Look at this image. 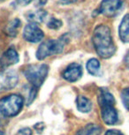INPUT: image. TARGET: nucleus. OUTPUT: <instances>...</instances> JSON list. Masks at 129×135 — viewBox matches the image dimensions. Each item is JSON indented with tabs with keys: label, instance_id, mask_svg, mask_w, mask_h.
Instances as JSON below:
<instances>
[{
	"label": "nucleus",
	"instance_id": "9d476101",
	"mask_svg": "<svg viewBox=\"0 0 129 135\" xmlns=\"http://www.w3.org/2000/svg\"><path fill=\"white\" fill-rule=\"evenodd\" d=\"M19 62V55L13 48H9L0 57V66L8 67Z\"/></svg>",
	"mask_w": 129,
	"mask_h": 135
},
{
	"label": "nucleus",
	"instance_id": "412c9836",
	"mask_svg": "<svg viewBox=\"0 0 129 135\" xmlns=\"http://www.w3.org/2000/svg\"><path fill=\"white\" fill-rule=\"evenodd\" d=\"M105 135H123L120 131L118 130H109L106 132Z\"/></svg>",
	"mask_w": 129,
	"mask_h": 135
},
{
	"label": "nucleus",
	"instance_id": "2eb2a0df",
	"mask_svg": "<svg viewBox=\"0 0 129 135\" xmlns=\"http://www.w3.org/2000/svg\"><path fill=\"white\" fill-rule=\"evenodd\" d=\"M76 104L78 109L80 112H83V113L89 112L91 110V109H92V103H91L90 100L82 95L78 96L76 100Z\"/></svg>",
	"mask_w": 129,
	"mask_h": 135
},
{
	"label": "nucleus",
	"instance_id": "0eeeda50",
	"mask_svg": "<svg viewBox=\"0 0 129 135\" xmlns=\"http://www.w3.org/2000/svg\"><path fill=\"white\" fill-rule=\"evenodd\" d=\"M24 39L29 42H39L44 39V35L42 29L35 23L27 24L23 31Z\"/></svg>",
	"mask_w": 129,
	"mask_h": 135
},
{
	"label": "nucleus",
	"instance_id": "ddd939ff",
	"mask_svg": "<svg viewBox=\"0 0 129 135\" xmlns=\"http://www.w3.org/2000/svg\"><path fill=\"white\" fill-rule=\"evenodd\" d=\"M102 128L95 124H88L80 128L75 135H100Z\"/></svg>",
	"mask_w": 129,
	"mask_h": 135
},
{
	"label": "nucleus",
	"instance_id": "b1692460",
	"mask_svg": "<svg viewBox=\"0 0 129 135\" xmlns=\"http://www.w3.org/2000/svg\"><path fill=\"white\" fill-rule=\"evenodd\" d=\"M125 61H126V65H129V52L126 54V58H125Z\"/></svg>",
	"mask_w": 129,
	"mask_h": 135
},
{
	"label": "nucleus",
	"instance_id": "1a4fd4ad",
	"mask_svg": "<svg viewBox=\"0 0 129 135\" xmlns=\"http://www.w3.org/2000/svg\"><path fill=\"white\" fill-rule=\"evenodd\" d=\"M101 116L106 124H114L118 121V112L114 105H104L101 107Z\"/></svg>",
	"mask_w": 129,
	"mask_h": 135
},
{
	"label": "nucleus",
	"instance_id": "aec40b11",
	"mask_svg": "<svg viewBox=\"0 0 129 135\" xmlns=\"http://www.w3.org/2000/svg\"><path fill=\"white\" fill-rule=\"evenodd\" d=\"M32 133H33L32 130L26 127V128H22L21 130H19L16 135H32Z\"/></svg>",
	"mask_w": 129,
	"mask_h": 135
},
{
	"label": "nucleus",
	"instance_id": "a211bd4d",
	"mask_svg": "<svg viewBox=\"0 0 129 135\" xmlns=\"http://www.w3.org/2000/svg\"><path fill=\"white\" fill-rule=\"evenodd\" d=\"M121 99H122L125 108L129 110V88H125L121 92Z\"/></svg>",
	"mask_w": 129,
	"mask_h": 135
},
{
	"label": "nucleus",
	"instance_id": "f8f14e48",
	"mask_svg": "<svg viewBox=\"0 0 129 135\" xmlns=\"http://www.w3.org/2000/svg\"><path fill=\"white\" fill-rule=\"evenodd\" d=\"M98 103H99L100 107L104 105H114L115 99L108 90H106L104 88H102L100 90V95L99 97H98Z\"/></svg>",
	"mask_w": 129,
	"mask_h": 135
},
{
	"label": "nucleus",
	"instance_id": "9b49d317",
	"mask_svg": "<svg viewBox=\"0 0 129 135\" xmlns=\"http://www.w3.org/2000/svg\"><path fill=\"white\" fill-rule=\"evenodd\" d=\"M118 34L122 42H129V14L123 18L118 28Z\"/></svg>",
	"mask_w": 129,
	"mask_h": 135
},
{
	"label": "nucleus",
	"instance_id": "20e7f679",
	"mask_svg": "<svg viewBox=\"0 0 129 135\" xmlns=\"http://www.w3.org/2000/svg\"><path fill=\"white\" fill-rule=\"evenodd\" d=\"M66 42V39H63V36L59 40H47L41 43L36 51V57L38 60H42L50 56L59 54L64 50V46Z\"/></svg>",
	"mask_w": 129,
	"mask_h": 135
},
{
	"label": "nucleus",
	"instance_id": "4468645a",
	"mask_svg": "<svg viewBox=\"0 0 129 135\" xmlns=\"http://www.w3.org/2000/svg\"><path fill=\"white\" fill-rule=\"evenodd\" d=\"M47 16V12L44 10H38L35 12H29L27 14V19L30 23H41Z\"/></svg>",
	"mask_w": 129,
	"mask_h": 135
},
{
	"label": "nucleus",
	"instance_id": "4be33fe9",
	"mask_svg": "<svg viewBox=\"0 0 129 135\" xmlns=\"http://www.w3.org/2000/svg\"><path fill=\"white\" fill-rule=\"evenodd\" d=\"M33 0H17V3L20 4V6H27L28 4H30Z\"/></svg>",
	"mask_w": 129,
	"mask_h": 135
},
{
	"label": "nucleus",
	"instance_id": "5701e85b",
	"mask_svg": "<svg viewBox=\"0 0 129 135\" xmlns=\"http://www.w3.org/2000/svg\"><path fill=\"white\" fill-rule=\"evenodd\" d=\"M47 0H35V4L36 6H42L46 4Z\"/></svg>",
	"mask_w": 129,
	"mask_h": 135
},
{
	"label": "nucleus",
	"instance_id": "7ed1b4c3",
	"mask_svg": "<svg viewBox=\"0 0 129 135\" xmlns=\"http://www.w3.org/2000/svg\"><path fill=\"white\" fill-rule=\"evenodd\" d=\"M48 72H49L48 65L45 64H41V65H30L27 66L23 73L29 83H31L32 86L36 88L41 86L44 82Z\"/></svg>",
	"mask_w": 129,
	"mask_h": 135
},
{
	"label": "nucleus",
	"instance_id": "f257e3e1",
	"mask_svg": "<svg viewBox=\"0 0 129 135\" xmlns=\"http://www.w3.org/2000/svg\"><path fill=\"white\" fill-rule=\"evenodd\" d=\"M92 41L95 51L102 58H109L114 55L116 47L109 27L105 25L97 26L93 33Z\"/></svg>",
	"mask_w": 129,
	"mask_h": 135
},
{
	"label": "nucleus",
	"instance_id": "f3484780",
	"mask_svg": "<svg viewBox=\"0 0 129 135\" xmlns=\"http://www.w3.org/2000/svg\"><path fill=\"white\" fill-rule=\"evenodd\" d=\"M100 69V62L97 58H91L87 63V70L91 75H97Z\"/></svg>",
	"mask_w": 129,
	"mask_h": 135
},
{
	"label": "nucleus",
	"instance_id": "39448f33",
	"mask_svg": "<svg viewBox=\"0 0 129 135\" xmlns=\"http://www.w3.org/2000/svg\"><path fill=\"white\" fill-rule=\"evenodd\" d=\"M18 80H19V77L15 71H0V94L15 88Z\"/></svg>",
	"mask_w": 129,
	"mask_h": 135
},
{
	"label": "nucleus",
	"instance_id": "6e6552de",
	"mask_svg": "<svg viewBox=\"0 0 129 135\" xmlns=\"http://www.w3.org/2000/svg\"><path fill=\"white\" fill-rule=\"evenodd\" d=\"M82 65L77 63H72L63 72L62 76L65 80L69 81V82H74V81H77L82 77Z\"/></svg>",
	"mask_w": 129,
	"mask_h": 135
},
{
	"label": "nucleus",
	"instance_id": "393cba45",
	"mask_svg": "<svg viewBox=\"0 0 129 135\" xmlns=\"http://www.w3.org/2000/svg\"><path fill=\"white\" fill-rule=\"evenodd\" d=\"M0 135H4V132H2V131H0Z\"/></svg>",
	"mask_w": 129,
	"mask_h": 135
},
{
	"label": "nucleus",
	"instance_id": "423d86ee",
	"mask_svg": "<svg viewBox=\"0 0 129 135\" xmlns=\"http://www.w3.org/2000/svg\"><path fill=\"white\" fill-rule=\"evenodd\" d=\"M124 0H103L99 7V12L107 17L117 15L122 9Z\"/></svg>",
	"mask_w": 129,
	"mask_h": 135
},
{
	"label": "nucleus",
	"instance_id": "dca6fc26",
	"mask_svg": "<svg viewBox=\"0 0 129 135\" xmlns=\"http://www.w3.org/2000/svg\"><path fill=\"white\" fill-rule=\"evenodd\" d=\"M21 22L19 19H14L13 20H12L8 24V26L6 27V34L8 35L9 36H12V37L16 36V35L18 33V29L21 27Z\"/></svg>",
	"mask_w": 129,
	"mask_h": 135
},
{
	"label": "nucleus",
	"instance_id": "a878e982",
	"mask_svg": "<svg viewBox=\"0 0 129 135\" xmlns=\"http://www.w3.org/2000/svg\"><path fill=\"white\" fill-rule=\"evenodd\" d=\"M0 1H3V0H0Z\"/></svg>",
	"mask_w": 129,
	"mask_h": 135
},
{
	"label": "nucleus",
	"instance_id": "6ab92c4d",
	"mask_svg": "<svg viewBox=\"0 0 129 135\" xmlns=\"http://www.w3.org/2000/svg\"><path fill=\"white\" fill-rule=\"evenodd\" d=\"M47 26L49 28L51 29H59L62 26V21L60 20H58L56 18H52L50 20V21L48 22Z\"/></svg>",
	"mask_w": 129,
	"mask_h": 135
},
{
	"label": "nucleus",
	"instance_id": "f03ea898",
	"mask_svg": "<svg viewBox=\"0 0 129 135\" xmlns=\"http://www.w3.org/2000/svg\"><path fill=\"white\" fill-rule=\"evenodd\" d=\"M24 100L19 95H11L0 99V113L4 117H14L20 113Z\"/></svg>",
	"mask_w": 129,
	"mask_h": 135
}]
</instances>
